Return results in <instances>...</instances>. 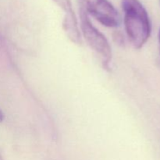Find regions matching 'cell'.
I'll return each mask as SVG.
<instances>
[{"label": "cell", "instance_id": "cell-2", "mask_svg": "<svg viewBox=\"0 0 160 160\" xmlns=\"http://www.w3.org/2000/svg\"><path fill=\"white\" fill-rule=\"evenodd\" d=\"M81 29L88 45L99 56L106 69L109 68L112 59V50L109 42L91 21L89 16L79 7Z\"/></svg>", "mask_w": 160, "mask_h": 160}, {"label": "cell", "instance_id": "cell-6", "mask_svg": "<svg viewBox=\"0 0 160 160\" xmlns=\"http://www.w3.org/2000/svg\"><path fill=\"white\" fill-rule=\"evenodd\" d=\"M0 160H4V159H3V158L2 157V156H1V155H0Z\"/></svg>", "mask_w": 160, "mask_h": 160}, {"label": "cell", "instance_id": "cell-5", "mask_svg": "<svg viewBox=\"0 0 160 160\" xmlns=\"http://www.w3.org/2000/svg\"><path fill=\"white\" fill-rule=\"evenodd\" d=\"M3 120H4V114H3L2 112L0 110V123L2 122Z\"/></svg>", "mask_w": 160, "mask_h": 160}, {"label": "cell", "instance_id": "cell-3", "mask_svg": "<svg viewBox=\"0 0 160 160\" xmlns=\"http://www.w3.org/2000/svg\"><path fill=\"white\" fill-rule=\"evenodd\" d=\"M78 2L80 8L101 24L108 28H117L120 24V13L109 0H78Z\"/></svg>", "mask_w": 160, "mask_h": 160}, {"label": "cell", "instance_id": "cell-1", "mask_svg": "<svg viewBox=\"0 0 160 160\" xmlns=\"http://www.w3.org/2000/svg\"><path fill=\"white\" fill-rule=\"evenodd\" d=\"M124 26L133 46L140 49L151 34V22L146 9L139 0H121Z\"/></svg>", "mask_w": 160, "mask_h": 160}, {"label": "cell", "instance_id": "cell-7", "mask_svg": "<svg viewBox=\"0 0 160 160\" xmlns=\"http://www.w3.org/2000/svg\"><path fill=\"white\" fill-rule=\"evenodd\" d=\"M159 44H160V30H159Z\"/></svg>", "mask_w": 160, "mask_h": 160}, {"label": "cell", "instance_id": "cell-4", "mask_svg": "<svg viewBox=\"0 0 160 160\" xmlns=\"http://www.w3.org/2000/svg\"><path fill=\"white\" fill-rule=\"evenodd\" d=\"M56 5L63 11L64 17L62 20V28L66 35L70 41L76 45H81V32L78 28V23L75 16L70 0H53Z\"/></svg>", "mask_w": 160, "mask_h": 160}]
</instances>
